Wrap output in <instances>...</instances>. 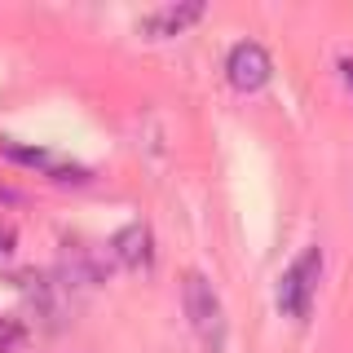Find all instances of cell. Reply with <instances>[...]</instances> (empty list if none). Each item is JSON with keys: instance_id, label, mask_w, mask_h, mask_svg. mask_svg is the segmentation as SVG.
<instances>
[{"instance_id": "9", "label": "cell", "mask_w": 353, "mask_h": 353, "mask_svg": "<svg viewBox=\"0 0 353 353\" xmlns=\"http://www.w3.org/2000/svg\"><path fill=\"white\" fill-rule=\"evenodd\" d=\"M9 243H14V239H9V234H5V230H0V252H5V248H9Z\"/></svg>"}, {"instance_id": "1", "label": "cell", "mask_w": 353, "mask_h": 353, "mask_svg": "<svg viewBox=\"0 0 353 353\" xmlns=\"http://www.w3.org/2000/svg\"><path fill=\"white\" fill-rule=\"evenodd\" d=\"M181 301H185V318H190V327L199 331V340L216 353L221 340H225V309H221V296L212 292V283L190 270L185 283H181Z\"/></svg>"}, {"instance_id": "7", "label": "cell", "mask_w": 353, "mask_h": 353, "mask_svg": "<svg viewBox=\"0 0 353 353\" xmlns=\"http://www.w3.org/2000/svg\"><path fill=\"white\" fill-rule=\"evenodd\" d=\"M0 199H9V203H18V190H5V185H0Z\"/></svg>"}, {"instance_id": "4", "label": "cell", "mask_w": 353, "mask_h": 353, "mask_svg": "<svg viewBox=\"0 0 353 353\" xmlns=\"http://www.w3.org/2000/svg\"><path fill=\"white\" fill-rule=\"evenodd\" d=\"M0 150H5V159H14V163L49 172L53 181H84L88 176L84 168H75V163H66V159H58V154H49V150H31V146H18V141H0Z\"/></svg>"}, {"instance_id": "5", "label": "cell", "mask_w": 353, "mask_h": 353, "mask_svg": "<svg viewBox=\"0 0 353 353\" xmlns=\"http://www.w3.org/2000/svg\"><path fill=\"white\" fill-rule=\"evenodd\" d=\"M203 18V5L199 0H185V5H163V9H154V14L141 18V31L154 40H163V36H176V31H185L190 22Z\"/></svg>"}, {"instance_id": "8", "label": "cell", "mask_w": 353, "mask_h": 353, "mask_svg": "<svg viewBox=\"0 0 353 353\" xmlns=\"http://www.w3.org/2000/svg\"><path fill=\"white\" fill-rule=\"evenodd\" d=\"M340 71H345V80L353 84V62H345V66H340Z\"/></svg>"}, {"instance_id": "3", "label": "cell", "mask_w": 353, "mask_h": 353, "mask_svg": "<svg viewBox=\"0 0 353 353\" xmlns=\"http://www.w3.org/2000/svg\"><path fill=\"white\" fill-rule=\"evenodd\" d=\"M270 71H274V62H270V53H265L256 40H243V44L230 49L225 75H230V84H234L239 93H256V88H265L270 84Z\"/></svg>"}, {"instance_id": "6", "label": "cell", "mask_w": 353, "mask_h": 353, "mask_svg": "<svg viewBox=\"0 0 353 353\" xmlns=\"http://www.w3.org/2000/svg\"><path fill=\"white\" fill-rule=\"evenodd\" d=\"M115 252H119V261L124 265H150V230L141 225H128V230H119L115 234Z\"/></svg>"}, {"instance_id": "2", "label": "cell", "mask_w": 353, "mask_h": 353, "mask_svg": "<svg viewBox=\"0 0 353 353\" xmlns=\"http://www.w3.org/2000/svg\"><path fill=\"white\" fill-rule=\"evenodd\" d=\"M318 279H323V252H318V248H305L301 256L292 261V270L279 279V309H283L287 318H309Z\"/></svg>"}]
</instances>
